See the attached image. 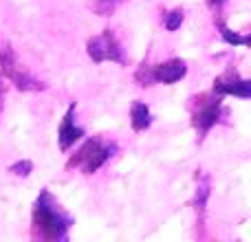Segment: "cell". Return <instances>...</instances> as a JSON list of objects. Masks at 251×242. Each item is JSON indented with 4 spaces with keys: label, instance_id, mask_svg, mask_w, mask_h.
Masks as SVG:
<instances>
[{
    "label": "cell",
    "instance_id": "6da1fadb",
    "mask_svg": "<svg viewBox=\"0 0 251 242\" xmlns=\"http://www.w3.org/2000/svg\"><path fill=\"white\" fill-rule=\"evenodd\" d=\"M75 227V216L60 203L49 187H42L31 207V238L47 242H66Z\"/></svg>",
    "mask_w": 251,
    "mask_h": 242
},
{
    "label": "cell",
    "instance_id": "7a4b0ae2",
    "mask_svg": "<svg viewBox=\"0 0 251 242\" xmlns=\"http://www.w3.org/2000/svg\"><path fill=\"white\" fill-rule=\"evenodd\" d=\"M119 152V143L115 139L106 137H88L82 145L75 150V154H71L66 168L77 169L84 176H93L97 174L110 159H115V154Z\"/></svg>",
    "mask_w": 251,
    "mask_h": 242
},
{
    "label": "cell",
    "instance_id": "3957f363",
    "mask_svg": "<svg viewBox=\"0 0 251 242\" xmlns=\"http://www.w3.org/2000/svg\"><path fill=\"white\" fill-rule=\"evenodd\" d=\"M187 108H190V121L192 128L196 130L199 143L205 141V137L212 132L214 125L221 123L223 117L227 115L225 106H223V95H218L214 91L192 95Z\"/></svg>",
    "mask_w": 251,
    "mask_h": 242
},
{
    "label": "cell",
    "instance_id": "277c9868",
    "mask_svg": "<svg viewBox=\"0 0 251 242\" xmlns=\"http://www.w3.org/2000/svg\"><path fill=\"white\" fill-rule=\"evenodd\" d=\"M0 71L4 73V77L22 93H42L49 88V84H44L40 77H35L33 73L25 69L18 60L16 48L11 47L7 38L0 33Z\"/></svg>",
    "mask_w": 251,
    "mask_h": 242
},
{
    "label": "cell",
    "instance_id": "5b68a950",
    "mask_svg": "<svg viewBox=\"0 0 251 242\" xmlns=\"http://www.w3.org/2000/svg\"><path fill=\"white\" fill-rule=\"evenodd\" d=\"M86 55L91 57L95 64L101 62H115L119 66H126V48L115 33V29H104L101 33L91 35L86 40Z\"/></svg>",
    "mask_w": 251,
    "mask_h": 242
},
{
    "label": "cell",
    "instance_id": "8992f818",
    "mask_svg": "<svg viewBox=\"0 0 251 242\" xmlns=\"http://www.w3.org/2000/svg\"><path fill=\"white\" fill-rule=\"evenodd\" d=\"M214 93L223 97H240V99H249L251 97V79L249 77H243L238 73V69L229 66L225 69L221 75L214 77V86H212Z\"/></svg>",
    "mask_w": 251,
    "mask_h": 242
},
{
    "label": "cell",
    "instance_id": "52a82bcc",
    "mask_svg": "<svg viewBox=\"0 0 251 242\" xmlns=\"http://www.w3.org/2000/svg\"><path fill=\"white\" fill-rule=\"evenodd\" d=\"M75 115H77V101H71L60 121V128H57V143H60L62 152H69L75 143L86 137V130L75 123Z\"/></svg>",
    "mask_w": 251,
    "mask_h": 242
},
{
    "label": "cell",
    "instance_id": "ba28073f",
    "mask_svg": "<svg viewBox=\"0 0 251 242\" xmlns=\"http://www.w3.org/2000/svg\"><path fill=\"white\" fill-rule=\"evenodd\" d=\"M196 187H194V198H192V207L196 214V227H201V238H203V227H205V216H207V203L212 196V178L205 174L203 169H196Z\"/></svg>",
    "mask_w": 251,
    "mask_h": 242
},
{
    "label": "cell",
    "instance_id": "9c48e42d",
    "mask_svg": "<svg viewBox=\"0 0 251 242\" xmlns=\"http://www.w3.org/2000/svg\"><path fill=\"white\" fill-rule=\"evenodd\" d=\"M152 73H154L156 84L172 86V84L181 82V79L187 75V62L181 60V57H170V60H165V62L152 64Z\"/></svg>",
    "mask_w": 251,
    "mask_h": 242
},
{
    "label": "cell",
    "instance_id": "30bf717a",
    "mask_svg": "<svg viewBox=\"0 0 251 242\" xmlns=\"http://www.w3.org/2000/svg\"><path fill=\"white\" fill-rule=\"evenodd\" d=\"M154 123V115H152L150 106L141 99H134L130 104V125L134 132H146L150 125Z\"/></svg>",
    "mask_w": 251,
    "mask_h": 242
},
{
    "label": "cell",
    "instance_id": "8fae6325",
    "mask_svg": "<svg viewBox=\"0 0 251 242\" xmlns=\"http://www.w3.org/2000/svg\"><path fill=\"white\" fill-rule=\"evenodd\" d=\"M216 29H218V35H221V40L225 44H229V47H249L251 35L229 29V26L225 24V20H221V18L216 20Z\"/></svg>",
    "mask_w": 251,
    "mask_h": 242
},
{
    "label": "cell",
    "instance_id": "7c38bea8",
    "mask_svg": "<svg viewBox=\"0 0 251 242\" xmlns=\"http://www.w3.org/2000/svg\"><path fill=\"white\" fill-rule=\"evenodd\" d=\"M124 2L126 0H91V2H88V9L101 18H110Z\"/></svg>",
    "mask_w": 251,
    "mask_h": 242
},
{
    "label": "cell",
    "instance_id": "4fadbf2b",
    "mask_svg": "<svg viewBox=\"0 0 251 242\" xmlns=\"http://www.w3.org/2000/svg\"><path fill=\"white\" fill-rule=\"evenodd\" d=\"M183 20H185V9L183 7H174V9L163 11V26L170 31V33H174L176 29H181Z\"/></svg>",
    "mask_w": 251,
    "mask_h": 242
},
{
    "label": "cell",
    "instance_id": "5bb4252c",
    "mask_svg": "<svg viewBox=\"0 0 251 242\" xmlns=\"http://www.w3.org/2000/svg\"><path fill=\"white\" fill-rule=\"evenodd\" d=\"M134 82L139 84L141 88H150L154 86V73H152V64L148 60L141 62V66H139L137 71H134Z\"/></svg>",
    "mask_w": 251,
    "mask_h": 242
},
{
    "label": "cell",
    "instance_id": "9a60e30c",
    "mask_svg": "<svg viewBox=\"0 0 251 242\" xmlns=\"http://www.w3.org/2000/svg\"><path fill=\"white\" fill-rule=\"evenodd\" d=\"M7 172L11 174V176L26 178V176H31V172H33V161L31 159H18V161H13V163L9 165Z\"/></svg>",
    "mask_w": 251,
    "mask_h": 242
},
{
    "label": "cell",
    "instance_id": "2e32d148",
    "mask_svg": "<svg viewBox=\"0 0 251 242\" xmlns=\"http://www.w3.org/2000/svg\"><path fill=\"white\" fill-rule=\"evenodd\" d=\"M225 2H227V0H207V4H209L212 9H221Z\"/></svg>",
    "mask_w": 251,
    "mask_h": 242
},
{
    "label": "cell",
    "instance_id": "e0dca14e",
    "mask_svg": "<svg viewBox=\"0 0 251 242\" xmlns=\"http://www.w3.org/2000/svg\"><path fill=\"white\" fill-rule=\"evenodd\" d=\"M2 106H4V86H2V79H0V113H2Z\"/></svg>",
    "mask_w": 251,
    "mask_h": 242
}]
</instances>
